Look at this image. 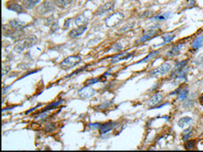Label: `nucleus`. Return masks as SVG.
Here are the masks:
<instances>
[{"label":"nucleus","instance_id":"f257e3e1","mask_svg":"<svg viewBox=\"0 0 203 152\" xmlns=\"http://www.w3.org/2000/svg\"><path fill=\"white\" fill-rule=\"evenodd\" d=\"M37 38L35 36H29L28 37L22 40V42H21L17 45H15L14 50L16 52L21 53L25 50L26 48H31L33 45H35L37 43Z\"/></svg>","mask_w":203,"mask_h":152},{"label":"nucleus","instance_id":"f03ea898","mask_svg":"<svg viewBox=\"0 0 203 152\" xmlns=\"http://www.w3.org/2000/svg\"><path fill=\"white\" fill-rule=\"evenodd\" d=\"M81 60H82L81 57L79 55L69 56L60 63V67L63 69H72L73 67L78 65L81 62Z\"/></svg>","mask_w":203,"mask_h":152},{"label":"nucleus","instance_id":"7ed1b4c3","mask_svg":"<svg viewBox=\"0 0 203 152\" xmlns=\"http://www.w3.org/2000/svg\"><path fill=\"white\" fill-rule=\"evenodd\" d=\"M172 69V66L170 63H164L162 65H160L157 69H152L149 75L153 77V76L157 75H165L166 74H168L170 70Z\"/></svg>","mask_w":203,"mask_h":152},{"label":"nucleus","instance_id":"20e7f679","mask_svg":"<svg viewBox=\"0 0 203 152\" xmlns=\"http://www.w3.org/2000/svg\"><path fill=\"white\" fill-rule=\"evenodd\" d=\"M79 96L83 98V99H89L91 97H92L96 91L93 88L90 87V85H86L85 87L81 88L80 91H79Z\"/></svg>","mask_w":203,"mask_h":152},{"label":"nucleus","instance_id":"39448f33","mask_svg":"<svg viewBox=\"0 0 203 152\" xmlns=\"http://www.w3.org/2000/svg\"><path fill=\"white\" fill-rule=\"evenodd\" d=\"M114 6V2L113 1H110L108 3H104L103 5L100 6L95 12V15H102L104 13H107L110 10H112Z\"/></svg>","mask_w":203,"mask_h":152},{"label":"nucleus","instance_id":"423d86ee","mask_svg":"<svg viewBox=\"0 0 203 152\" xmlns=\"http://www.w3.org/2000/svg\"><path fill=\"white\" fill-rule=\"evenodd\" d=\"M163 99V95L162 93H157L154 96H152L149 101H148V106L150 107H154L157 106L158 104H160Z\"/></svg>","mask_w":203,"mask_h":152},{"label":"nucleus","instance_id":"0eeeda50","mask_svg":"<svg viewBox=\"0 0 203 152\" xmlns=\"http://www.w3.org/2000/svg\"><path fill=\"white\" fill-rule=\"evenodd\" d=\"M87 30V26L86 25H80L73 30H71L69 33V36L72 38H75L78 37L80 36H81Z\"/></svg>","mask_w":203,"mask_h":152},{"label":"nucleus","instance_id":"6e6552de","mask_svg":"<svg viewBox=\"0 0 203 152\" xmlns=\"http://www.w3.org/2000/svg\"><path fill=\"white\" fill-rule=\"evenodd\" d=\"M131 57H132V54H128L126 52H122V53H119V54L115 55L113 58L111 59V63H118V62L129 59V58Z\"/></svg>","mask_w":203,"mask_h":152},{"label":"nucleus","instance_id":"1a4fd4ad","mask_svg":"<svg viewBox=\"0 0 203 152\" xmlns=\"http://www.w3.org/2000/svg\"><path fill=\"white\" fill-rule=\"evenodd\" d=\"M114 126H115V123H114V122H112V121L101 124L100 127H99L100 133H101V134H103V133H106L111 131Z\"/></svg>","mask_w":203,"mask_h":152},{"label":"nucleus","instance_id":"9d476101","mask_svg":"<svg viewBox=\"0 0 203 152\" xmlns=\"http://www.w3.org/2000/svg\"><path fill=\"white\" fill-rule=\"evenodd\" d=\"M182 47H183V44L178 45V46H176V47H173L170 50L168 51V52H166V55H165V56H166L167 57H174V56L179 55V53H180V52Z\"/></svg>","mask_w":203,"mask_h":152},{"label":"nucleus","instance_id":"9b49d317","mask_svg":"<svg viewBox=\"0 0 203 152\" xmlns=\"http://www.w3.org/2000/svg\"><path fill=\"white\" fill-rule=\"evenodd\" d=\"M156 35H157V31L154 30H149L147 33H146L143 36H141V37L138 40V42H140V43L145 42H146V41L152 39V38L153 36H155Z\"/></svg>","mask_w":203,"mask_h":152},{"label":"nucleus","instance_id":"f8f14e48","mask_svg":"<svg viewBox=\"0 0 203 152\" xmlns=\"http://www.w3.org/2000/svg\"><path fill=\"white\" fill-rule=\"evenodd\" d=\"M192 122V118H190V117H183L179 119L178 121V126L181 128H184V127L188 126L190 123Z\"/></svg>","mask_w":203,"mask_h":152},{"label":"nucleus","instance_id":"ddd939ff","mask_svg":"<svg viewBox=\"0 0 203 152\" xmlns=\"http://www.w3.org/2000/svg\"><path fill=\"white\" fill-rule=\"evenodd\" d=\"M8 9H10V10H13L15 12H16L17 14H22L25 12V9H24V7L17 4V3H12L10 5L8 6Z\"/></svg>","mask_w":203,"mask_h":152},{"label":"nucleus","instance_id":"4468645a","mask_svg":"<svg viewBox=\"0 0 203 152\" xmlns=\"http://www.w3.org/2000/svg\"><path fill=\"white\" fill-rule=\"evenodd\" d=\"M72 3V0H54V3L57 7L60 9H65L69 6Z\"/></svg>","mask_w":203,"mask_h":152},{"label":"nucleus","instance_id":"2eb2a0df","mask_svg":"<svg viewBox=\"0 0 203 152\" xmlns=\"http://www.w3.org/2000/svg\"><path fill=\"white\" fill-rule=\"evenodd\" d=\"M203 44V36H197L192 42V48L194 49H199Z\"/></svg>","mask_w":203,"mask_h":152},{"label":"nucleus","instance_id":"dca6fc26","mask_svg":"<svg viewBox=\"0 0 203 152\" xmlns=\"http://www.w3.org/2000/svg\"><path fill=\"white\" fill-rule=\"evenodd\" d=\"M174 37H175V35H174V33H167V34H165L164 36H162V40H163V42H162V44H160L159 46L164 45V44H166V43H169L170 42L173 41V39H174Z\"/></svg>","mask_w":203,"mask_h":152},{"label":"nucleus","instance_id":"f3484780","mask_svg":"<svg viewBox=\"0 0 203 152\" xmlns=\"http://www.w3.org/2000/svg\"><path fill=\"white\" fill-rule=\"evenodd\" d=\"M41 0H24L23 3H24L25 8H26V9H32Z\"/></svg>","mask_w":203,"mask_h":152},{"label":"nucleus","instance_id":"a211bd4d","mask_svg":"<svg viewBox=\"0 0 203 152\" xmlns=\"http://www.w3.org/2000/svg\"><path fill=\"white\" fill-rule=\"evenodd\" d=\"M24 24H25L24 22H21V21L17 20H10V22H9V25H10L13 29H15V30H20L23 25H24Z\"/></svg>","mask_w":203,"mask_h":152},{"label":"nucleus","instance_id":"6ab92c4d","mask_svg":"<svg viewBox=\"0 0 203 152\" xmlns=\"http://www.w3.org/2000/svg\"><path fill=\"white\" fill-rule=\"evenodd\" d=\"M171 16V13L170 12H168V13H164V14H162V15H158L157 16H154L152 20H168L169 17Z\"/></svg>","mask_w":203,"mask_h":152},{"label":"nucleus","instance_id":"aec40b11","mask_svg":"<svg viewBox=\"0 0 203 152\" xmlns=\"http://www.w3.org/2000/svg\"><path fill=\"white\" fill-rule=\"evenodd\" d=\"M158 53H159V51H153V52H151L150 54H148L145 58H143V59H141L140 62H138V63H146V62H147V61L151 60V59L153 58L154 57L158 56Z\"/></svg>","mask_w":203,"mask_h":152},{"label":"nucleus","instance_id":"412c9836","mask_svg":"<svg viewBox=\"0 0 203 152\" xmlns=\"http://www.w3.org/2000/svg\"><path fill=\"white\" fill-rule=\"evenodd\" d=\"M189 95V90L188 89H184L180 91V92L178 94V100L179 101H184Z\"/></svg>","mask_w":203,"mask_h":152},{"label":"nucleus","instance_id":"4be33fe9","mask_svg":"<svg viewBox=\"0 0 203 152\" xmlns=\"http://www.w3.org/2000/svg\"><path fill=\"white\" fill-rule=\"evenodd\" d=\"M100 80H102V79L100 78H92V79H89L86 81V85H91L94 84H97L98 82H101Z\"/></svg>","mask_w":203,"mask_h":152},{"label":"nucleus","instance_id":"5701e85b","mask_svg":"<svg viewBox=\"0 0 203 152\" xmlns=\"http://www.w3.org/2000/svg\"><path fill=\"white\" fill-rule=\"evenodd\" d=\"M194 145H195L194 140H189V141L185 142V144H184V147L187 150H192L194 148Z\"/></svg>","mask_w":203,"mask_h":152},{"label":"nucleus","instance_id":"b1692460","mask_svg":"<svg viewBox=\"0 0 203 152\" xmlns=\"http://www.w3.org/2000/svg\"><path fill=\"white\" fill-rule=\"evenodd\" d=\"M111 104V101H105L104 103H102V105H100L98 107L100 108V109H105V108H108V106Z\"/></svg>","mask_w":203,"mask_h":152},{"label":"nucleus","instance_id":"393cba45","mask_svg":"<svg viewBox=\"0 0 203 152\" xmlns=\"http://www.w3.org/2000/svg\"><path fill=\"white\" fill-rule=\"evenodd\" d=\"M122 49H123V47H122V45L119 44V43L115 44V46L113 47V50L114 51V52H119V51H122Z\"/></svg>","mask_w":203,"mask_h":152},{"label":"nucleus","instance_id":"a878e982","mask_svg":"<svg viewBox=\"0 0 203 152\" xmlns=\"http://www.w3.org/2000/svg\"><path fill=\"white\" fill-rule=\"evenodd\" d=\"M196 64L203 63V54H201V55L197 57V59L196 60Z\"/></svg>","mask_w":203,"mask_h":152},{"label":"nucleus","instance_id":"bb28decb","mask_svg":"<svg viewBox=\"0 0 203 152\" xmlns=\"http://www.w3.org/2000/svg\"><path fill=\"white\" fill-rule=\"evenodd\" d=\"M191 135H192V131H190V133H187L186 134H184V136H183V139L184 140H187L188 139H190V137H191Z\"/></svg>","mask_w":203,"mask_h":152},{"label":"nucleus","instance_id":"cd10ccee","mask_svg":"<svg viewBox=\"0 0 203 152\" xmlns=\"http://www.w3.org/2000/svg\"><path fill=\"white\" fill-rule=\"evenodd\" d=\"M55 129V127L53 126V124H48L47 126L46 127V130L47 131V132H52V131H53Z\"/></svg>","mask_w":203,"mask_h":152},{"label":"nucleus","instance_id":"c85d7f7f","mask_svg":"<svg viewBox=\"0 0 203 152\" xmlns=\"http://www.w3.org/2000/svg\"><path fill=\"white\" fill-rule=\"evenodd\" d=\"M100 125H101L100 124H91L89 126L91 129H96V128H99Z\"/></svg>","mask_w":203,"mask_h":152},{"label":"nucleus","instance_id":"c756f323","mask_svg":"<svg viewBox=\"0 0 203 152\" xmlns=\"http://www.w3.org/2000/svg\"><path fill=\"white\" fill-rule=\"evenodd\" d=\"M52 19H53V16H50V17H49L47 20H52ZM53 20H51V21H48V22H47V23H46V25H51V23H53Z\"/></svg>","mask_w":203,"mask_h":152},{"label":"nucleus","instance_id":"7c9ffc66","mask_svg":"<svg viewBox=\"0 0 203 152\" xmlns=\"http://www.w3.org/2000/svg\"><path fill=\"white\" fill-rule=\"evenodd\" d=\"M199 102H200V104L202 105V106H203V94H202L200 96H199Z\"/></svg>","mask_w":203,"mask_h":152}]
</instances>
